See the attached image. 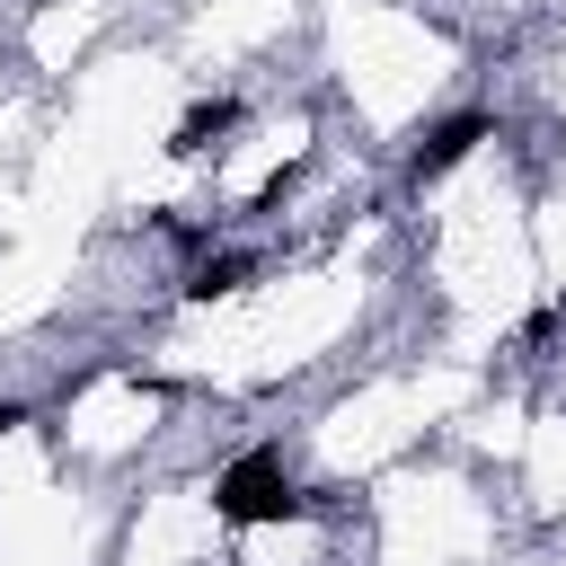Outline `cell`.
<instances>
[{"instance_id":"cell-1","label":"cell","mask_w":566,"mask_h":566,"mask_svg":"<svg viewBox=\"0 0 566 566\" xmlns=\"http://www.w3.org/2000/svg\"><path fill=\"white\" fill-rule=\"evenodd\" d=\"M301 513H310V495H301V478L283 469L274 442L239 451V460L212 478V522H230V531H283V522H301Z\"/></svg>"}]
</instances>
